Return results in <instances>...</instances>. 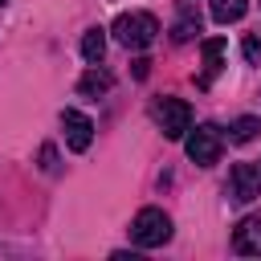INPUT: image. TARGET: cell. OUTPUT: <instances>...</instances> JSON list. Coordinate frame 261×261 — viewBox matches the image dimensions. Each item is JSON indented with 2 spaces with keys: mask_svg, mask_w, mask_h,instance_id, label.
Listing matches in <instances>:
<instances>
[{
  "mask_svg": "<svg viewBox=\"0 0 261 261\" xmlns=\"http://www.w3.org/2000/svg\"><path fill=\"white\" fill-rule=\"evenodd\" d=\"M257 130H261V118H249V114H245V118L232 122V143H249Z\"/></svg>",
  "mask_w": 261,
  "mask_h": 261,
  "instance_id": "obj_13",
  "label": "cell"
},
{
  "mask_svg": "<svg viewBox=\"0 0 261 261\" xmlns=\"http://www.w3.org/2000/svg\"><path fill=\"white\" fill-rule=\"evenodd\" d=\"M110 33H114L118 45H126V49H147V45L155 41V33H159V20H155L151 12H122Z\"/></svg>",
  "mask_w": 261,
  "mask_h": 261,
  "instance_id": "obj_2",
  "label": "cell"
},
{
  "mask_svg": "<svg viewBox=\"0 0 261 261\" xmlns=\"http://www.w3.org/2000/svg\"><path fill=\"white\" fill-rule=\"evenodd\" d=\"M102 53H106V29H86V37H82V57H86L90 65H98Z\"/></svg>",
  "mask_w": 261,
  "mask_h": 261,
  "instance_id": "obj_11",
  "label": "cell"
},
{
  "mask_svg": "<svg viewBox=\"0 0 261 261\" xmlns=\"http://www.w3.org/2000/svg\"><path fill=\"white\" fill-rule=\"evenodd\" d=\"M220 147H224V139L216 126H196V130L188 126V135H184V151L196 167H212L220 159Z\"/></svg>",
  "mask_w": 261,
  "mask_h": 261,
  "instance_id": "obj_3",
  "label": "cell"
},
{
  "mask_svg": "<svg viewBox=\"0 0 261 261\" xmlns=\"http://www.w3.org/2000/svg\"><path fill=\"white\" fill-rule=\"evenodd\" d=\"M249 12V0H212V20L216 24H232Z\"/></svg>",
  "mask_w": 261,
  "mask_h": 261,
  "instance_id": "obj_10",
  "label": "cell"
},
{
  "mask_svg": "<svg viewBox=\"0 0 261 261\" xmlns=\"http://www.w3.org/2000/svg\"><path fill=\"white\" fill-rule=\"evenodd\" d=\"M130 241L139 249H159L171 241V216L163 208H143L135 220H130Z\"/></svg>",
  "mask_w": 261,
  "mask_h": 261,
  "instance_id": "obj_1",
  "label": "cell"
},
{
  "mask_svg": "<svg viewBox=\"0 0 261 261\" xmlns=\"http://www.w3.org/2000/svg\"><path fill=\"white\" fill-rule=\"evenodd\" d=\"M220 61H224V41H220V37L204 41V69H208V73H204V86L220 73Z\"/></svg>",
  "mask_w": 261,
  "mask_h": 261,
  "instance_id": "obj_12",
  "label": "cell"
},
{
  "mask_svg": "<svg viewBox=\"0 0 261 261\" xmlns=\"http://www.w3.org/2000/svg\"><path fill=\"white\" fill-rule=\"evenodd\" d=\"M110 86H114V77H110L106 69L90 65V69L82 73V82H77V94H82V98H102V94H110Z\"/></svg>",
  "mask_w": 261,
  "mask_h": 261,
  "instance_id": "obj_8",
  "label": "cell"
},
{
  "mask_svg": "<svg viewBox=\"0 0 261 261\" xmlns=\"http://www.w3.org/2000/svg\"><path fill=\"white\" fill-rule=\"evenodd\" d=\"M232 249L241 257H261V216H249L232 228Z\"/></svg>",
  "mask_w": 261,
  "mask_h": 261,
  "instance_id": "obj_7",
  "label": "cell"
},
{
  "mask_svg": "<svg viewBox=\"0 0 261 261\" xmlns=\"http://www.w3.org/2000/svg\"><path fill=\"white\" fill-rule=\"evenodd\" d=\"M41 167L45 171H57V151L53 147H41Z\"/></svg>",
  "mask_w": 261,
  "mask_h": 261,
  "instance_id": "obj_15",
  "label": "cell"
},
{
  "mask_svg": "<svg viewBox=\"0 0 261 261\" xmlns=\"http://www.w3.org/2000/svg\"><path fill=\"white\" fill-rule=\"evenodd\" d=\"M151 114H155V122H159V130H163V139H184V135H188V126H192V106H188L184 98H159Z\"/></svg>",
  "mask_w": 261,
  "mask_h": 261,
  "instance_id": "obj_4",
  "label": "cell"
},
{
  "mask_svg": "<svg viewBox=\"0 0 261 261\" xmlns=\"http://www.w3.org/2000/svg\"><path fill=\"white\" fill-rule=\"evenodd\" d=\"M4 4H8V0H0V8H4Z\"/></svg>",
  "mask_w": 261,
  "mask_h": 261,
  "instance_id": "obj_16",
  "label": "cell"
},
{
  "mask_svg": "<svg viewBox=\"0 0 261 261\" xmlns=\"http://www.w3.org/2000/svg\"><path fill=\"white\" fill-rule=\"evenodd\" d=\"M241 53H245V61H249V65H261V37H257V33H249V37L241 41Z\"/></svg>",
  "mask_w": 261,
  "mask_h": 261,
  "instance_id": "obj_14",
  "label": "cell"
},
{
  "mask_svg": "<svg viewBox=\"0 0 261 261\" xmlns=\"http://www.w3.org/2000/svg\"><path fill=\"white\" fill-rule=\"evenodd\" d=\"M61 126H65V143L69 151H86L94 143V122L82 110H61Z\"/></svg>",
  "mask_w": 261,
  "mask_h": 261,
  "instance_id": "obj_6",
  "label": "cell"
},
{
  "mask_svg": "<svg viewBox=\"0 0 261 261\" xmlns=\"http://www.w3.org/2000/svg\"><path fill=\"white\" fill-rule=\"evenodd\" d=\"M228 196H232L237 204L257 200V196H261V167H253V163H237V167L228 171Z\"/></svg>",
  "mask_w": 261,
  "mask_h": 261,
  "instance_id": "obj_5",
  "label": "cell"
},
{
  "mask_svg": "<svg viewBox=\"0 0 261 261\" xmlns=\"http://www.w3.org/2000/svg\"><path fill=\"white\" fill-rule=\"evenodd\" d=\"M200 33V16H196V8L192 4H184L179 8V16H175V24H171V41L175 45H184V41H192Z\"/></svg>",
  "mask_w": 261,
  "mask_h": 261,
  "instance_id": "obj_9",
  "label": "cell"
}]
</instances>
